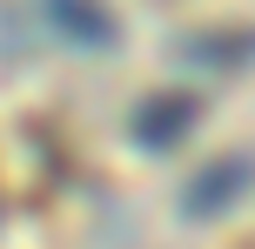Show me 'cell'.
<instances>
[{
	"mask_svg": "<svg viewBox=\"0 0 255 249\" xmlns=\"http://www.w3.org/2000/svg\"><path fill=\"white\" fill-rule=\"evenodd\" d=\"M242 249H255V236H249V243H242Z\"/></svg>",
	"mask_w": 255,
	"mask_h": 249,
	"instance_id": "1",
	"label": "cell"
}]
</instances>
